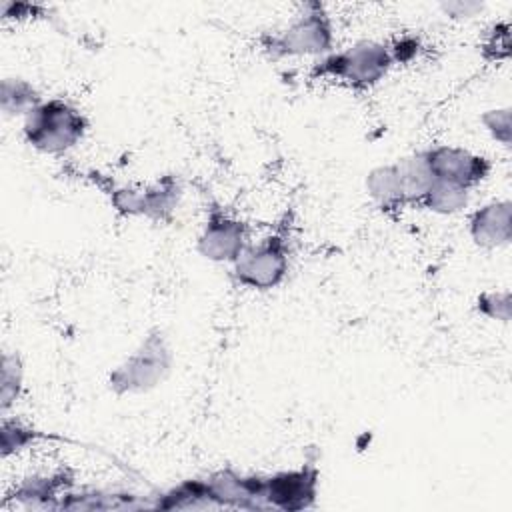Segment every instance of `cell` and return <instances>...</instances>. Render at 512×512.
Here are the masks:
<instances>
[{
	"label": "cell",
	"mask_w": 512,
	"mask_h": 512,
	"mask_svg": "<svg viewBox=\"0 0 512 512\" xmlns=\"http://www.w3.org/2000/svg\"><path fill=\"white\" fill-rule=\"evenodd\" d=\"M88 128L86 116L62 98L40 102L24 116L26 142L44 154H62L74 148Z\"/></svg>",
	"instance_id": "obj_1"
},
{
	"label": "cell",
	"mask_w": 512,
	"mask_h": 512,
	"mask_svg": "<svg viewBox=\"0 0 512 512\" xmlns=\"http://www.w3.org/2000/svg\"><path fill=\"white\" fill-rule=\"evenodd\" d=\"M392 62L390 46L374 40H362L340 52L326 54L312 66L310 76L316 80L334 78L352 88H370L388 74Z\"/></svg>",
	"instance_id": "obj_2"
},
{
	"label": "cell",
	"mask_w": 512,
	"mask_h": 512,
	"mask_svg": "<svg viewBox=\"0 0 512 512\" xmlns=\"http://www.w3.org/2000/svg\"><path fill=\"white\" fill-rule=\"evenodd\" d=\"M332 42V22L320 2H308L304 12L280 34L262 36L264 50L272 58L330 54Z\"/></svg>",
	"instance_id": "obj_3"
},
{
	"label": "cell",
	"mask_w": 512,
	"mask_h": 512,
	"mask_svg": "<svg viewBox=\"0 0 512 512\" xmlns=\"http://www.w3.org/2000/svg\"><path fill=\"white\" fill-rule=\"evenodd\" d=\"M172 354L166 338L160 332H152L112 374L110 388L116 394L146 392L158 386L170 372Z\"/></svg>",
	"instance_id": "obj_4"
},
{
	"label": "cell",
	"mask_w": 512,
	"mask_h": 512,
	"mask_svg": "<svg viewBox=\"0 0 512 512\" xmlns=\"http://www.w3.org/2000/svg\"><path fill=\"white\" fill-rule=\"evenodd\" d=\"M290 254L284 236L270 234L248 244L232 262V274L240 286L250 290H272L288 274Z\"/></svg>",
	"instance_id": "obj_5"
},
{
	"label": "cell",
	"mask_w": 512,
	"mask_h": 512,
	"mask_svg": "<svg viewBox=\"0 0 512 512\" xmlns=\"http://www.w3.org/2000/svg\"><path fill=\"white\" fill-rule=\"evenodd\" d=\"M434 180L470 190L490 174V160L460 146H434L424 152Z\"/></svg>",
	"instance_id": "obj_6"
},
{
	"label": "cell",
	"mask_w": 512,
	"mask_h": 512,
	"mask_svg": "<svg viewBox=\"0 0 512 512\" xmlns=\"http://www.w3.org/2000/svg\"><path fill=\"white\" fill-rule=\"evenodd\" d=\"M246 246L248 226L222 208H212L198 236V252L212 262H234Z\"/></svg>",
	"instance_id": "obj_7"
},
{
	"label": "cell",
	"mask_w": 512,
	"mask_h": 512,
	"mask_svg": "<svg viewBox=\"0 0 512 512\" xmlns=\"http://www.w3.org/2000/svg\"><path fill=\"white\" fill-rule=\"evenodd\" d=\"M110 198L114 208L126 216H148L154 220H166L178 204L180 184L174 176H162L158 182L142 190H112Z\"/></svg>",
	"instance_id": "obj_8"
},
{
	"label": "cell",
	"mask_w": 512,
	"mask_h": 512,
	"mask_svg": "<svg viewBox=\"0 0 512 512\" xmlns=\"http://www.w3.org/2000/svg\"><path fill=\"white\" fill-rule=\"evenodd\" d=\"M318 492V472L310 466L278 472L264 478L262 500L280 510H304L314 504Z\"/></svg>",
	"instance_id": "obj_9"
},
{
	"label": "cell",
	"mask_w": 512,
	"mask_h": 512,
	"mask_svg": "<svg viewBox=\"0 0 512 512\" xmlns=\"http://www.w3.org/2000/svg\"><path fill=\"white\" fill-rule=\"evenodd\" d=\"M470 236L482 248H498L512 238V204L498 200L484 204L470 216Z\"/></svg>",
	"instance_id": "obj_10"
},
{
	"label": "cell",
	"mask_w": 512,
	"mask_h": 512,
	"mask_svg": "<svg viewBox=\"0 0 512 512\" xmlns=\"http://www.w3.org/2000/svg\"><path fill=\"white\" fill-rule=\"evenodd\" d=\"M366 190L372 196V200L378 204V208L384 212L400 210L406 206L396 162L374 168L366 178Z\"/></svg>",
	"instance_id": "obj_11"
},
{
	"label": "cell",
	"mask_w": 512,
	"mask_h": 512,
	"mask_svg": "<svg viewBox=\"0 0 512 512\" xmlns=\"http://www.w3.org/2000/svg\"><path fill=\"white\" fill-rule=\"evenodd\" d=\"M396 168L400 174L406 204H420L424 194L428 192V188L434 182L424 152H418V154L398 160Z\"/></svg>",
	"instance_id": "obj_12"
},
{
	"label": "cell",
	"mask_w": 512,
	"mask_h": 512,
	"mask_svg": "<svg viewBox=\"0 0 512 512\" xmlns=\"http://www.w3.org/2000/svg\"><path fill=\"white\" fill-rule=\"evenodd\" d=\"M468 204V190L434 180L428 192L424 194L420 206L436 212V214H456Z\"/></svg>",
	"instance_id": "obj_13"
},
{
	"label": "cell",
	"mask_w": 512,
	"mask_h": 512,
	"mask_svg": "<svg viewBox=\"0 0 512 512\" xmlns=\"http://www.w3.org/2000/svg\"><path fill=\"white\" fill-rule=\"evenodd\" d=\"M2 110L8 116L28 114L34 106L40 104V96L32 84L22 78H6L2 80Z\"/></svg>",
	"instance_id": "obj_14"
},
{
	"label": "cell",
	"mask_w": 512,
	"mask_h": 512,
	"mask_svg": "<svg viewBox=\"0 0 512 512\" xmlns=\"http://www.w3.org/2000/svg\"><path fill=\"white\" fill-rule=\"evenodd\" d=\"M0 404L6 412L20 394L22 386V362L18 354L6 352L2 356V380H0Z\"/></svg>",
	"instance_id": "obj_15"
},
{
	"label": "cell",
	"mask_w": 512,
	"mask_h": 512,
	"mask_svg": "<svg viewBox=\"0 0 512 512\" xmlns=\"http://www.w3.org/2000/svg\"><path fill=\"white\" fill-rule=\"evenodd\" d=\"M36 438V432L18 424V422H8L4 420L2 424V454L8 456L10 452H18L26 444H30Z\"/></svg>",
	"instance_id": "obj_16"
},
{
	"label": "cell",
	"mask_w": 512,
	"mask_h": 512,
	"mask_svg": "<svg viewBox=\"0 0 512 512\" xmlns=\"http://www.w3.org/2000/svg\"><path fill=\"white\" fill-rule=\"evenodd\" d=\"M478 310L490 318L506 322L510 318V294L486 292L478 298Z\"/></svg>",
	"instance_id": "obj_17"
},
{
	"label": "cell",
	"mask_w": 512,
	"mask_h": 512,
	"mask_svg": "<svg viewBox=\"0 0 512 512\" xmlns=\"http://www.w3.org/2000/svg\"><path fill=\"white\" fill-rule=\"evenodd\" d=\"M482 120H484L486 128L492 132L494 138L508 144V140H510V112H508V108L490 110L488 114L482 116Z\"/></svg>",
	"instance_id": "obj_18"
}]
</instances>
